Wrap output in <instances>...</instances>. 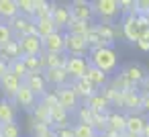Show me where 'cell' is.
Here are the masks:
<instances>
[{
    "mask_svg": "<svg viewBox=\"0 0 149 137\" xmlns=\"http://www.w3.org/2000/svg\"><path fill=\"white\" fill-rule=\"evenodd\" d=\"M135 8H137V15L149 17V0H135Z\"/></svg>",
    "mask_w": 149,
    "mask_h": 137,
    "instance_id": "obj_41",
    "label": "cell"
},
{
    "mask_svg": "<svg viewBox=\"0 0 149 137\" xmlns=\"http://www.w3.org/2000/svg\"><path fill=\"white\" fill-rule=\"evenodd\" d=\"M106 119H108V129H112L116 133H125V129H127V115L125 113L110 110V113H106Z\"/></svg>",
    "mask_w": 149,
    "mask_h": 137,
    "instance_id": "obj_22",
    "label": "cell"
},
{
    "mask_svg": "<svg viewBox=\"0 0 149 137\" xmlns=\"http://www.w3.org/2000/svg\"><path fill=\"white\" fill-rule=\"evenodd\" d=\"M49 137H53V135H49Z\"/></svg>",
    "mask_w": 149,
    "mask_h": 137,
    "instance_id": "obj_50",
    "label": "cell"
},
{
    "mask_svg": "<svg viewBox=\"0 0 149 137\" xmlns=\"http://www.w3.org/2000/svg\"><path fill=\"white\" fill-rule=\"evenodd\" d=\"M72 127H74V137H94L96 135L94 127L88 123H74Z\"/></svg>",
    "mask_w": 149,
    "mask_h": 137,
    "instance_id": "obj_35",
    "label": "cell"
},
{
    "mask_svg": "<svg viewBox=\"0 0 149 137\" xmlns=\"http://www.w3.org/2000/svg\"><path fill=\"white\" fill-rule=\"evenodd\" d=\"M141 137H149V121H147V125H145V129H143Z\"/></svg>",
    "mask_w": 149,
    "mask_h": 137,
    "instance_id": "obj_46",
    "label": "cell"
},
{
    "mask_svg": "<svg viewBox=\"0 0 149 137\" xmlns=\"http://www.w3.org/2000/svg\"><path fill=\"white\" fill-rule=\"evenodd\" d=\"M57 29H55V25H53V21H51V17H45V19H35V35L39 37V39H45V37H49L51 33H55Z\"/></svg>",
    "mask_w": 149,
    "mask_h": 137,
    "instance_id": "obj_23",
    "label": "cell"
},
{
    "mask_svg": "<svg viewBox=\"0 0 149 137\" xmlns=\"http://www.w3.org/2000/svg\"><path fill=\"white\" fill-rule=\"evenodd\" d=\"M90 125L94 127V131H96V133H104V131L108 129V119H106V115L94 113V117H92V123H90Z\"/></svg>",
    "mask_w": 149,
    "mask_h": 137,
    "instance_id": "obj_37",
    "label": "cell"
},
{
    "mask_svg": "<svg viewBox=\"0 0 149 137\" xmlns=\"http://www.w3.org/2000/svg\"><path fill=\"white\" fill-rule=\"evenodd\" d=\"M86 78L90 80V84H92L94 88H104V86H108V82H110L108 74H104V72H100V70H96V68H92V66H88Z\"/></svg>",
    "mask_w": 149,
    "mask_h": 137,
    "instance_id": "obj_25",
    "label": "cell"
},
{
    "mask_svg": "<svg viewBox=\"0 0 149 137\" xmlns=\"http://www.w3.org/2000/svg\"><path fill=\"white\" fill-rule=\"evenodd\" d=\"M143 94V92H141ZM141 110L149 115V94H143V102H141Z\"/></svg>",
    "mask_w": 149,
    "mask_h": 137,
    "instance_id": "obj_43",
    "label": "cell"
},
{
    "mask_svg": "<svg viewBox=\"0 0 149 137\" xmlns=\"http://www.w3.org/2000/svg\"><path fill=\"white\" fill-rule=\"evenodd\" d=\"M70 15H72V21L92 23V19H94L92 2H88V0H72L70 2Z\"/></svg>",
    "mask_w": 149,
    "mask_h": 137,
    "instance_id": "obj_5",
    "label": "cell"
},
{
    "mask_svg": "<svg viewBox=\"0 0 149 137\" xmlns=\"http://www.w3.org/2000/svg\"><path fill=\"white\" fill-rule=\"evenodd\" d=\"M74 115L78 117V123H88V125L92 123V117H94V113H92L86 104H80V106H78V110H76Z\"/></svg>",
    "mask_w": 149,
    "mask_h": 137,
    "instance_id": "obj_38",
    "label": "cell"
},
{
    "mask_svg": "<svg viewBox=\"0 0 149 137\" xmlns=\"http://www.w3.org/2000/svg\"><path fill=\"white\" fill-rule=\"evenodd\" d=\"M70 86H72V90L78 94V98H80V100H82V98H84V100H88L92 94H96V92H98V90L90 84V80H88L86 76H84V78H78V80H72V82H70Z\"/></svg>",
    "mask_w": 149,
    "mask_h": 137,
    "instance_id": "obj_15",
    "label": "cell"
},
{
    "mask_svg": "<svg viewBox=\"0 0 149 137\" xmlns=\"http://www.w3.org/2000/svg\"><path fill=\"white\" fill-rule=\"evenodd\" d=\"M10 41H15V33H13L10 25H8V23H2V21H0V47L8 45Z\"/></svg>",
    "mask_w": 149,
    "mask_h": 137,
    "instance_id": "obj_36",
    "label": "cell"
},
{
    "mask_svg": "<svg viewBox=\"0 0 149 137\" xmlns=\"http://www.w3.org/2000/svg\"><path fill=\"white\" fill-rule=\"evenodd\" d=\"M0 137H23V129L19 123L0 125Z\"/></svg>",
    "mask_w": 149,
    "mask_h": 137,
    "instance_id": "obj_32",
    "label": "cell"
},
{
    "mask_svg": "<svg viewBox=\"0 0 149 137\" xmlns=\"http://www.w3.org/2000/svg\"><path fill=\"white\" fill-rule=\"evenodd\" d=\"M88 59L86 57H76V55H65V64H63V70L65 74L70 76V80H78V78H84L86 72H88Z\"/></svg>",
    "mask_w": 149,
    "mask_h": 137,
    "instance_id": "obj_6",
    "label": "cell"
},
{
    "mask_svg": "<svg viewBox=\"0 0 149 137\" xmlns=\"http://www.w3.org/2000/svg\"><path fill=\"white\" fill-rule=\"evenodd\" d=\"M41 41H43V53H63V33L61 31H55Z\"/></svg>",
    "mask_w": 149,
    "mask_h": 137,
    "instance_id": "obj_14",
    "label": "cell"
},
{
    "mask_svg": "<svg viewBox=\"0 0 149 137\" xmlns=\"http://www.w3.org/2000/svg\"><path fill=\"white\" fill-rule=\"evenodd\" d=\"M43 76H45L47 86H53V88H61V86H68V84L72 82V80H70V76L65 74V70H63V68L45 70V72H43Z\"/></svg>",
    "mask_w": 149,
    "mask_h": 137,
    "instance_id": "obj_12",
    "label": "cell"
},
{
    "mask_svg": "<svg viewBox=\"0 0 149 137\" xmlns=\"http://www.w3.org/2000/svg\"><path fill=\"white\" fill-rule=\"evenodd\" d=\"M141 102H143V94L139 90H131L123 98V108H127L129 115H137L141 110Z\"/></svg>",
    "mask_w": 149,
    "mask_h": 137,
    "instance_id": "obj_19",
    "label": "cell"
},
{
    "mask_svg": "<svg viewBox=\"0 0 149 137\" xmlns=\"http://www.w3.org/2000/svg\"><path fill=\"white\" fill-rule=\"evenodd\" d=\"M37 102H39V98L25 86V84H21V88L17 90V94H15V98H13V104L17 106V110L21 108V110H33L35 106H37Z\"/></svg>",
    "mask_w": 149,
    "mask_h": 137,
    "instance_id": "obj_7",
    "label": "cell"
},
{
    "mask_svg": "<svg viewBox=\"0 0 149 137\" xmlns=\"http://www.w3.org/2000/svg\"><path fill=\"white\" fill-rule=\"evenodd\" d=\"M86 106L92 110V113H100V115H106L108 110H110V100L104 96V92H96V94H92L88 100H86Z\"/></svg>",
    "mask_w": 149,
    "mask_h": 137,
    "instance_id": "obj_16",
    "label": "cell"
},
{
    "mask_svg": "<svg viewBox=\"0 0 149 137\" xmlns=\"http://www.w3.org/2000/svg\"><path fill=\"white\" fill-rule=\"evenodd\" d=\"M43 64H45V70L63 68V64H65V55H63V53H43Z\"/></svg>",
    "mask_w": 149,
    "mask_h": 137,
    "instance_id": "obj_30",
    "label": "cell"
},
{
    "mask_svg": "<svg viewBox=\"0 0 149 137\" xmlns=\"http://www.w3.org/2000/svg\"><path fill=\"white\" fill-rule=\"evenodd\" d=\"M31 113H33V123L51 127V115H49V108H47V106H43L41 102H37V106H35Z\"/></svg>",
    "mask_w": 149,
    "mask_h": 137,
    "instance_id": "obj_27",
    "label": "cell"
},
{
    "mask_svg": "<svg viewBox=\"0 0 149 137\" xmlns=\"http://www.w3.org/2000/svg\"><path fill=\"white\" fill-rule=\"evenodd\" d=\"M147 121H149V119H145V117L139 115V113H137V115H127V129H125V133H127V135L141 137V133H143Z\"/></svg>",
    "mask_w": 149,
    "mask_h": 137,
    "instance_id": "obj_17",
    "label": "cell"
},
{
    "mask_svg": "<svg viewBox=\"0 0 149 137\" xmlns=\"http://www.w3.org/2000/svg\"><path fill=\"white\" fill-rule=\"evenodd\" d=\"M21 84H23V82H21L17 76L6 74L2 80H0V94H2V98L13 100V98H15V94H17V90L21 88Z\"/></svg>",
    "mask_w": 149,
    "mask_h": 137,
    "instance_id": "obj_13",
    "label": "cell"
},
{
    "mask_svg": "<svg viewBox=\"0 0 149 137\" xmlns=\"http://www.w3.org/2000/svg\"><path fill=\"white\" fill-rule=\"evenodd\" d=\"M51 21H53V25H55L57 31L65 33L68 25L72 23L70 4H53V8H51Z\"/></svg>",
    "mask_w": 149,
    "mask_h": 137,
    "instance_id": "obj_8",
    "label": "cell"
},
{
    "mask_svg": "<svg viewBox=\"0 0 149 137\" xmlns=\"http://www.w3.org/2000/svg\"><path fill=\"white\" fill-rule=\"evenodd\" d=\"M120 74H123L131 84H135V86H137V84H141V82L145 80V76H147V74H145V70H143L139 64H129V66H125Z\"/></svg>",
    "mask_w": 149,
    "mask_h": 137,
    "instance_id": "obj_21",
    "label": "cell"
},
{
    "mask_svg": "<svg viewBox=\"0 0 149 137\" xmlns=\"http://www.w3.org/2000/svg\"><path fill=\"white\" fill-rule=\"evenodd\" d=\"M53 137H74V127H72V125L55 127V129H53Z\"/></svg>",
    "mask_w": 149,
    "mask_h": 137,
    "instance_id": "obj_40",
    "label": "cell"
},
{
    "mask_svg": "<svg viewBox=\"0 0 149 137\" xmlns=\"http://www.w3.org/2000/svg\"><path fill=\"white\" fill-rule=\"evenodd\" d=\"M8 74L17 76V78L23 82V80H25V76H27L29 72H27V68H25L23 59H15V62H10V64H8Z\"/></svg>",
    "mask_w": 149,
    "mask_h": 137,
    "instance_id": "obj_34",
    "label": "cell"
},
{
    "mask_svg": "<svg viewBox=\"0 0 149 137\" xmlns=\"http://www.w3.org/2000/svg\"><path fill=\"white\" fill-rule=\"evenodd\" d=\"M94 137H104V133H96V135H94Z\"/></svg>",
    "mask_w": 149,
    "mask_h": 137,
    "instance_id": "obj_47",
    "label": "cell"
},
{
    "mask_svg": "<svg viewBox=\"0 0 149 137\" xmlns=\"http://www.w3.org/2000/svg\"><path fill=\"white\" fill-rule=\"evenodd\" d=\"M51 8H53V2H47V0H35V19L51 17Z\"/></svg>",
    "mask_w": 149,
    "mask_h": 137,
    "instance_id": "obj_31",
    "label": "cell"
},
{
    "mask_svg": "<svg viewBox=\"0 0 149 137\" xmlns=\"http://www.w3.org/2000/svg\"><path fill=\"white\" fill-rule=\"evenodd\" d=\"M49 115H51V129L70 125V115H68V113H65L63 108L55 106V108H51V110H49Z\"/></svg>",
    "mask_w": 149,
    "mask_h": 137,
    "instance_id": "obj_29",
    "label": "cell"
},
{
    "mask_svg": "<svg viewBox=\"0 0 149 137\" xmlns=\"http://www.w3.org/2000/svg\"><path fill=\"white\" fill-rule=\"evenodd\" d=\"M17 123V106L8 98H0V125Z\"/></svg>",
    "mask_w": 149,
    "mask_h": 137,
    "instance_id": "obj_18",
    "label": "cell"
},
{
    "mask_svg": "<svg viewBox=\"0 0 149 137\" xmlns=\"http://www.w3.org/2000/svg\"><path fill=\"white\" fill-rule=\"evenodd\" d=\"M141 86H143V90H145V92H143V94H149V74H147V76H145V80H143V82H141Z\"/></svg>",
    "mask_w": 149,
    "mask_h": 137,
    "instance_id": "obj_45",
    "label": "cell"
},
{
    "mask_svg": "<svg viewBox=\"0 0 149 137\" xmlns=\"http://www.w3.org/2000/svg\"><path fill=\"white\" fill-rule=\"evenodd\" d=\"M23 55H21V47H19V41L15 39V41H10L8 45H4V47H0V59L2 62H6V64H10V62H15V59H21Z\"/></svg>",
    "mask_w": 149,
    "mask_h": 137,
    "instance_id": "obj_24",
    "label": "cell"
},
{
    "mask_svg": "<svg viewBox=\"0 0 149 137\" xmlns=\"http://www.w3.org/2000/svg\"><path fill=\"white\" fill-rule=\"evenodd\" d=\"M94 29V23H80V21H72L65 29V33L72 35H80V37H88V33Z\"/></svg>",
    "mask_w": 149,
    "mask_h": 137,
    "instance_id": "obj_28",
    "label": "cell"
},
{
    "mask_svg": "<svg viewBox=\"0 0 149 137\" xmlns=\"http://www.w3.org/2000/svg\"><path fill=\"white\" fill-rule=\"evenodd\" d=\"M17 41H19V47H21V55H41L43 53V41L35 33L27 35V37H21Z\"/></svg>",
    "mask_w": 149,
    "mask_h": 137,
    "instance_id": "obj_11",
    "label": "cell"
},
{
    "mask_svg": "<svg viewBox=\"0 0 149 137\" xmlns=\"http://www.w3.org/2000/svg\"><path fill=\"white\" fill-rule=\"evenodd\" d=\"M17 17H19L17 0H0V21H2V23H10Z\"/></svg>",
    "mask_w": 149,
    "mask_h": 137,
    "instance_id": "obj_20",
    "label": "cell"
},
{
    "mask_svg": "<svg viewBox=\"0 0 149 137\" xmlns=\"http://www.w3.org/2000/svg\"><path fill=\"white\" fill-rule=\"evenodd\" d=\"M6 74H8V64L0 59V80H2V78H4Z\"/></svg>",
    "mask_w": 149,
    "mask_h": 137,
    "instance_id": "obj_44",
    "label": "cell"
},
{
    "mask_svg": "<svg viewBox=\"0 0 149 137\" xmlns=\"http://www.w3.org/2000/svg\"><path fill=\"white\" fill-rule=\"evenodd\" d=\"M17 4H19V15L21 17L35 19V0H17Z\"/></svg>",
    "mask_w": 149,
    "mask_h": 137,
    "instance_id": "obj_33",
    "label": "cell"
},
{
    "mask_svg": "<svg viewBox=\"0 0 149 137\" xmlns=\"http://www.w3.org/2000/svg\"><path fill=\"white\" fill-rule=\"evenodd\" d=\"M8 25H10L13 33H15V39H21V37H27V35L35 33V19H29V17H21L19 15Z\"/></svg>",
    "mask_w": 149,
    "mask_h": 137,
    "instance_id": "obj_10",
    "label": "cell"
},
{
    "mask_svg": "<svg viewBox=\"0 0 149 137\" xmlns=\"http://www.w3.org/2000/svg\"><path fill=\"white\" fill-rule=\"evenodd\" d=\"M125 137H135V135H127V133H125Z\"/></svg>",
    "mask_w": 149,
    "mask_h": 137,
    "instance_id": "obj_48",
    "label": "cell"
},
{
    "mask_svg": "<svg viewBox=\"0 0 149 137\" xmlns=\"http://www.w3.org/2000/svg\"><path fill=\"white\" fill-rule=\"evenodd\" d=\"M88 64L104 74H112L118 66V53L112 47H98V49H90L86 55Z\"/></svg>",
    "mask_w": 149,
    "mask_h": 137,
    "instance_id": "obj_1",
    "label": "cell"
},
{
    "mask_svg": "<svg viewBox=\"0 0 149 137\" xmlns=\"http://www.w3.org/2000/svg\"><path fill=\"white\" fill-rule=\"evenodd\" d=\"M118 8L125 15H137V8H135V0H118Z\"/></svg>",
    "mask_w": 149,
    "mask_h": 137,
    "instance_id": "obj_39",
    "label": "cell"
},
{
    "mask_svg": "<svg viewBox=\"0 0 149 137\" xmlns=\"http://www.w3.org/2000/svg\"><path fill=\"white\" fill-rule=\"evenodd\" d=\"M135 45H137V47H139L143 53H147V51H149V41H147V39H139Z\"/></svg>",
    "mask_w": 149,
    "mask_h": 137,
    "instance_id": "obj_42",
    "label": "cell"
},
{
    "mask_svg": "<svg viewBox=\"0 0 149 137\" xmlns=\"http://www.w3.org/2000/svg\"><path fill=\"white\" fill-rule=\"evenodd\" d=\"M55 96H57V102H59V108H63L68 115H74L80 106V98L78 94L72 90V86H61V88H55Z\"/></svg>",
    "mask_w": 149,
    "mask_h": 137,
    "instance_id": "obj_4",
    "label": "cell"
},
{
    "mask_svg": "<svg viewBox=\"0 0 149 137\" xmlns=\"http://www.w3.org/2000/svg\"><path fill=\"white\" fill-rule=\"evenodd\" d=\"M147 29H149V17H147Z\"/></svg>",
    "mask_w": 149,
    "mask_h": 137,
    "instance_id": "obj_49",
    "label": "cell"
},
{
    "mask_svg": "<svg viewBox=\"0 0 149 137\" xmlns=\"http://www.w3.org/2000/svg\"><path fill=\"white\" fill-rule=\"evenodd\" d=\"M92 10L102 23H112V19L120 15L118 0H92Z\"/></svg>",
    "mask_w": 149,
    "mask_h": 137,
    "instance_id": "obj_3",
    "label": "cell"
},
{
    "mask_svg": "<svg viewBox=\"0 0 149 137\" xmlns=\"http://www.w3.org/2000/svg\"><path fill=\"white\" fill-rule=\"evenodd\" d=\"M23 84H25V86L37 96V98H41V96L49 90V86H47V82H45V76L39 74V72H29V74L25 76Z\"/></svg>",
    "mask_w": 149,
    "mask_h": 137,
    "instance_id": "obj_9",
    "label": "cell"
},
{
    "mask_svg": "<svg viewBox=\"0 0 149 137\" xmlns=\"http://www.w3.org/2000/svg\"><path fill=\"white\" fill-rule=\"evenodd\" d=\"M21 59H23V64H25L27 72H39V74H43V72H45L43 53H41V55H23Z\"/></svg>",
    "mask_w": 149,
    "mask_h": 137,
    "instance_id": "obj_26",
    "label": "cell"
},
{
    "mask_svg": "<svg viewBox=\"0 0 149 137\" xmlns=\"http://www.w3.org/2000/svg\"><path fill=\"white\" fill-rule=\"evenodd\" d=\"M88 51H90V45H88L86 37L72 35V33H63V53H65V55L86 57Z\"/></svg>",
    "mask_w": 149,
    "mask_h": 137,
    "instance_id": "obj_2",
    "label": "cell"
}]
</instances>
